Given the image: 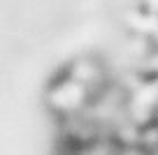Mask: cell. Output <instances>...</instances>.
Wrapping results in <instances>:
<instances>
[{
	"label": "cell",
	"mask_w": 158,
	"mask_h": 155,
	"mask_svg": "<svg viewBox=\"0 0 158 155\" xmlns=\"http://www.w3.org/2000/svg\"><path fill=\"white\" fill-rule=\"evenodd\" d=\"M91 102V86L79 81L72 74H65L63 79L54 83L47 90V104L60 116H74Z\"/></svg>",
	"instance_id": "obj_1"
}]
</instances>
